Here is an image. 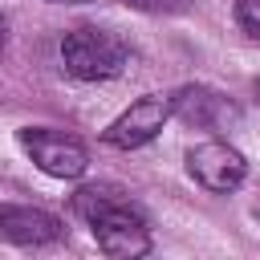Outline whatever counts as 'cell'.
<instances>
[{
  "label": "cell",
  "instance_id": "6da1fadb",
  "mask_svg": "<svg viewBox=\"0 0 260 260\" xmlns=\"http://www.w3.org/2000/svg\"><path fill=\"white\" fill-rule=\"evenodd\" d=\"M73 211L93 228V240L114 260H134L150 252V232L138 207H130L114 187L89 183L73 195Z\"/></svg>",
  "mask_w": 260,
  "mask_h": 260
},
{
  "label": "cell",
  "instance_id": "7a4b0ae2",
  "mask_svg": "<svg viewBox=\"0 0 260 260\" xmlns=\"http://www.w3.org/2000/svg\"><path fill=\"white\" fill-rule=\"evenodd\" d=\"M126 61H130V49L110 28L81 24V28H69L61 37V65L77 81H110L126 69Z\"/></svg>",
  "mask_w": 260,
  "mask_h": 260
},
{
  "label": "cell",
  "instance_id": "3957f363",
  "mask_svg": "<svg viewBox=\"0 0 260 260\" xmlns=\"http://www.w3.org/2000/svg\"><path fill=\"white\" fill-rule=\"evenodd\" d=\"M16 142L24 146V154L53 179H81L85 167H89V154L85 146L73 138V134H61V130H45V126H24L16 134Z\"/></svg>",
  "mask_w": 260,
  "mask_h": 260
},
{
  "label": "cell",
  "instance_id": "277c9868",
  "mask_svg": "<svg viewBox=\"0 0 260 260\" xmlns=\"http://www.w3.org/2000/svg\"><path fill=\"white\" fill-rule=\"evenodd\" d=\"M171 114H175V102H171V98H162V93H142V98H134V102L102 130V142H106V146H118V150L146 146V142L167 126Z\"/></svg>",
  "mask_w": 260,
  "mask_h": 260
},
{
  "label": "cell",
  "instance_id": "5b68a950",
  "mask_svg": "<svg viewBox=\"0 0 260 260\" xmlns=\"http://www.w3.org/2000/svg\"><path fill=\"white\" fill-rule=\"evenodd\" d=\"M187 175H191L203 191L228 195V191H236V187L244 183L248 162H244V154H240L236 146L211 138V142H199V146L187 150Z\"/></svg>",
  "mask_w": 260,
  "mask_h": 260
},
{
  "label": "cell",
  "instance_id": "8992f818",
  "mask_svg": "<svg viewBox=\"0 0 260 260\" xmlns=\"http://www.w3.org/2000/svg\"><path fill=\"white\" fill-rule=\"evenodd\" d=\"M0 236L8 244H20V248H41V244L61 240V219L45 207L0 203Z\"/></svg>",
  "mask_w": 260,
  "mask_h": 260
},
{
  "label": "cell",
  "instance_id": "52a82bcc",
  "mask_svg": "<svg viewBox=\"0 0 260 260\" xmlns=\"http://www.w3.org/2000/svg\"><path fill=\"white\" fill-rule=\"evenodd\" d=\"M171 102H175V114H179L183 122H191V126L215 130V126H223V122L232 118L228 98L215 93V89H207V85H187V89H179Z\"/></svg>",
  "mask_w": 260,
  "mask_h": 260
},
{
  "label": "cell",
  "instance_id": "ba28073f",
  "mask_svg": "<svg viewBox=\"0 0 260 260\" xmlns=\"http://www.w3.org/2000/svg\"><path fill=\"white\" fill-rule=\"evenodd\" d=\"M236 24L248 37H260V0H236Z\"/></svg>",
  "mask_w": 260,
  "mask_h": 260
},
{
  "label": "cell",
  "instance_id": "9c48e42d",
  "mask_svg": "<svg viewBox=\"0 0 260 260\" xmlns=\"http://www.w3.org/2000/svg\"><path fill=\"white\" fill-rule=\"evenodd\" d=\"M126 8L134 12H154V16H171V12H183L191 0H122Z\"/></svg>",
  "mask_w": 260,
  "mask_h": 260
},
{
  "label": "cell",
  "instance_id": "30bf717a",
  "mask_svg": "<svg viewBox=\"0 0 260 260\" xmlns=\"http://www.w3.org/2000/svg\"><path fill=\"white\" fill-rule=\"evenodd\" d=\"M4 37H8V20H4V12H0V49H4Z\"/></svg>",
  "mask_w": 260,
  "mask_h": 260
},
{
  "label": "cell",
  "instance_id": "8fae6325",
  "mask_svg": "<svg viewBox=\"0 0 260 260\" xmlns=\"http://www.w3.org/2000/svg\"><path fill=\"white\" fill-rule=\"evenodd\" d=\"M49 4H89V0H49Z\"/></svg>",
  "mask_w": 260,
  "mask_h": 260
}]
</instances>
